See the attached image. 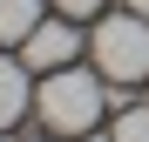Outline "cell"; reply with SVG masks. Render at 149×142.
I'll use <instances>...</instances> for the list:
<instances>
[{"label":"cell","instance_id":"1","mask_svg":"<svg viewBox=\"0 0 149 142\" xmlns=\"http://www.w3.org/2000/svg\"><path fill=\"white\" fill-rule=\"evenodd\" d=\"M34 108H41V122L54 135H88L102 122V108H109V88H102V75H88V68L68 61V68H54V75L41 81Z\"/></svg>","mask_w":149,"mask_h":142},{"label":"cell","instance_id":"2","mask_svg":"<svg viewBox=\"0 0 149 142\" xmlns=\"http://www.w3.org/2000/svg\"><path fill=\"white\" fill-rule=\"evenodd\" d=\"M88 54H95V68H102V81H115V88L149 81V20L129 14V7L102 14L95 34H88Z\"/></svg>","mask_w":149,"mask_h":142},{"label":"cell","instance_id":"3","mask_svg":"<svg viewBox=\"0 0 149 142\" xmlns=\"http://www.w3.org/2000/svg\"><path fill=\"white\" fill-rule=\"evenodd\" d=\"M27 47V68H41V75H54V68H68V61H81V27H74L68 14H54V20H41V27L20 41Z\"/></svg>","mask_w":149,"mask_h":142},{"label":"cell","instance_id":"4","mask_svg":"<svg viewBox=\"0 0 149 142\" xmlns=\"http://www.w3.org/2000/svg\"><path fill=\"white\" fill-rule=\"evenodd\" d=\"M20 115H27V68L20 61H0V135H7Z\"/></svg>","mask_w":149,"mask_h":142},{"label":"cell","instance_id":"5","mask_svg":"<svg viewBox=\"0 0 149 142\" xmlns=\"http://www.w3.org/2000/svg\"><path fill=\"white\" fill-rule=\"evenodd\" d=\"M34 27H41V0H0V47L27 41Z\"/></svg>","mask_w":149,"mask_h":142},{"label":"cell","instance_id":"6","mask_svg":"<svg viewBox=\"0 0 149 142\" xmlns=\"http://www.w3.org/2000/svg\"><path fill=\"white\" fill-rule=\"evenodd\" d=\"M109 142H149V108H122L115 129H109Z\"/></svg>","mask_w":149,"mask_h":142},{"label":"cell","instance_id":"7","mask_svg":"<svg viewBox=\"0 0 149 142\" xmlns=\"http://www.w3.org/2000/svg\"><path fill=\"white\" fill-rule=\"evenodd\" d=\"M109 0H54V14H68V20H95Z\"/></svg>","mask_w":149,"mask_h":142},{"label":"cell","instance_id":"8","mask_svg":"<svg viewBox=\"0 0 149 142\" xmlns=\"http://www.w3.org/2000/svg\"><path fill=\"white\" fill-rule=\"evenodd\" d=\"M122 7H129V14H142V20H149V0H122Z\"/></svg>","mask_w":149,"mask_h":142},{"label":"cell","instance_id":"9","mask_svg":"<svg viewBox=\"0 0 149 142\" xmlns=\"http://www.w3.org/2000/svg\"><path fill=\"white\" fill-rule=\"evenodd\" d=\"M74 142H109V135H95V129H88V135H74Z\"/></svg>","mask_w":149,"mask_h":142},{"label":"cell","instance_id":"10","mask_svg":"<svg viewBox=\"0 0 149 142\" xmlns=\"http://www.w3.org/2000/svg\"><path fill=\"white\" fill-rule=\"evenodd\" d=\"M0 142H7V135H0Z\"/></svg>","mask_w":149,"mask_h":142}]
</instances>
